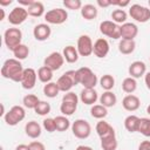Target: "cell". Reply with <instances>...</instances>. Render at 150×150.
<instances>
[{"mask_svg": "<svg viewBox=\"0 0 150 150\" xmlns=\"http://www.w3.org/2000/svg\"><path fill=\"white\" fill-rule=\"evenodd\" d=\"M25 68L21 62L16 59H8L4 62L1 67V75L5 79H8L13 82H21Z\"/></svg>", "mask_w": 150, "mask_h": 150, "instance_id": "6da1fadb", "label": "cell"}, {"mask_svg": "<svg viewBox=\"0 0 150 150\" xmlns=\"http://www.w3.org/2000/svg\"><path fill=\"white\" fill-rule=\"evenodd\" d=\"M76 75H77V81L79 84H82L83 88H95V86L97 84V76L96 74L88 67H81L76 70Z\"/></svg>", "mask_w": 150, "mask_h": 150, "instance_id": "7a4b0ae2", "label": "cell"}, {"mask_svg": "<svg viewBox=\"0 0 150 150\" xmlns=\"http://www.w3.org/2000/svg\"><path fill=\"white\" fill-rule=\"evenodd\" d=\"M56 84H57L60 91H63V93L70 91V89L74 86H77L79 84L76 70H68L64 74H62L59 77V80L56 81Z\"/></svg>", "mask_w": 150, "mask_h": 150, "instance_id": "3957f363", "label": "cell"}, {"mask_svg": "<svg viewBox=\"0 0 150 150\" xmlns=\"http://www.w3.org/2000/svg\"><path fill=\"white\" fill-rule=\"evenodd\" d=\"M21 40H22V32L16 27L8 28L4 33V42L6 47L12 52L19 45H21Z\"/></svg>", "mask_w": 150, "mask_h": 150, "instance_id": "277c9868", "label": "cell"}, {"mask_svg": "<svg viewBox=\"0 0 150 150\" xmlns=\"http://www.w3.org/2000/svg\"><path fill=\"white\" fill-rule=\"evenodd\" d=\"M26 116V111L25 108L21 105H13L4 116V120L6 122L7 125L14 127L16 124H19L21 121H23Z\"/></svg>", "mask_w": 150, "mask_h": 150, "instance_id": "5b68a950", "label": "cell"}, {"mask_svg": "<svg viewBox=\"0 0 150 150\" xmlns=\"http://www.w3.org/2000/svg\"><path fill=\"white\" fill-rule=\"evenodd\" d=\"M71 131H73V135L79 138V139H86L90 136L91 134V127L89 124L88 121L86 120H82V118H79V120H75L71 124Z\"/></svg>", "mask_w": 150, "mask_h": 150, "instance_id": "8992f818", "label": "cell"}, {"mask_svg": "<svg viewBox=\"0 0 150 150\" xmlns=\"http://www.w3.org/2000/svg\"><path fill=\"white\" fill-rule=\"evenodd\" d=\"M129 15L137 22L144 23L150 20V9L138 4H134L129 7Z\"/></svg>", "mask_w": 150, "mask_h": 150, "instance_id": "52a82bcc", "label": "cell"}, {"mask_svg": "<svg viewBox=\"0 0 150 150\" xmlns=\"http://www.w3.org/2000/svg\"><path fill=\"white\" fill-rule=\"evenodd\" d=\"M68 19V13L63 8H53L45 14V20L50 25H61Z\"/></svg>", "mask_w": 150, "mask_h": 150, "instance_id": "ba28073f", "label": "cell"}, {"mask_svg": "<svg viewBox=\"0 0 150 150\" xmlns=\"http://www.w3.org/2000/svg\"><path fill=\"white\" fill-rule=\"evenodd\" d=\"M100 32L103 35L115 40L121 38V26L110 20H104L100 23Z\"/></svg>", "mask_w": 150, "mask_h": 150, "instance_id": "9c48e42d", "label": "cell"}, {"mask_svg": "<svg viewBox=\"0 0 150 150\" xmlns=\"http://www.w3.org/2000/svg\"><path fill=\"white\" fill-rule=\"evenodd\" d=\"M27 18H28L27 8L22 6H16L8 14V22L13 26H19L27 20Z\"/></svg>", "mask_w": 150, "mask_h": 150, "instance_id": "30bf717a", "label": "cell"}, {"mask_svg": "<svg viewBox=\"0 0 150 150\" xmlns=\"http://www.w3.org/2000/svg\"><path fill=\"white\" fill-rule=\"evenodd\" d=\"M93 47H94V43L89 35L82 34L79 36L76 49L80 56H90L93 54Z\"/></svg>", "mask_w": 150, "mask_h": 150, "instance_id": "8fae6325", "label": "cell"}, {"mask_svg": "<svg viewBox=\"0 0 150 150\" xmlns=\"http://www.w3.org/2000/svg\"><path fill=\"white\" fill-rule=\"evenodd\" d=\"M64 63V57L61 53L59 52H53L50 53L48 56H46V59L43 60V66L48 67L49 69H52L53 71L59 70Z\"/></svg>", "mask_w": 150, "mask_h": 150, "instance_id": "7c38bea8", "label": "cell"}, {"mask_svg": "<svg viewBox=\"0 0 150 150\" xmlns=\"http://www.w3.org/2000/svg\"><path fill=\"white\" fill-rule=\"evenodd\" d=\"M36 79H38V73L33 68H25L23 75H22V80H21L20 83H21L23 89L30 90V89H33L35 87Z\"/></svg>", "mask_w": 150, "mask_h": 150, "instance_id": "4fadbf2b", "label": "cell"}, {"mask_svg": "<svg viewBox=\"0 0 150 150\" xmlns=\"http://www.w3.org/2000/svg\"><path fill=\"white\" fill-rule=\"evenodd\" d=\"M109 49H110V46H109V42L103 39V38H100L97 39L95 42H94V47H93V53L96 57H105L109 53Z\"/></svg>", "mask_w": 150, "mask_h": 150, "instance_id": "5bb4252c", "label": "cell"}, {"mask_svg": "<svg viewBox=\"0 0 150 150\" xmlns=\"http://www.w3.org/2000/svg\"><path fill=\"white\" fill-rule=\"evenodd\" d=\"M52 34V28L48 23H39L33 29V35L38 41H46Z\"/></svg>", "mask_w": 150, "mask_h": 150, "instance_id": "9a60e30c", "label": "cell"}, {"mask_svg": "<svg viewBox=\"0 0 150 150\" xmlns=\"http://www.w3.org/2000/svg\"><path fill=\"white\" fill-rule=\"evenodd\" d=\"M138 34V27L132 22H125L121 25V39L134 40Z\"/></svg>", "mask_w": 150, "mask_h": 150, "instance_id": "2e32d148", "label": "cell"}, {"mask_svg": "<svg viewBox=\"0 0 150 150\" xmlns=\"http://www.w3.org/2000/svg\"><path fill=\"white\" fill-rule=\"evenodd\" d=\"M80 100L87 105H94V103H96V101L98 100L97 91L95 90V88H83L80 93Z\"/></svg>", "mask_w": 150, "mask_h": 150, "instance_id": "e0dca14e", "label": "cell"}, {"mask_svg": "<svg viewBox=\"0 0 150 150\" xmlns=\"http://www.w3.org/2000/svg\"><path fill=\"white\" fill-rule=\"evenodd\" d=\"M141 105V100L134 94H128L122 100V107L127 111H136Z\"/></svg>", "mask_w": 150, "mask_h": 150, "instance_id": "ac0fdd59", "label": "cell"}, {"mask_svg": "<svg viewBox=\"0 0 150 150\" xmlns=\"http://www.w3.org/2000/svg\"><path fill=\"white\" fill-rule=\"evenodd\" d=\"M128 73L130 75V77L139 79L143 75H145V73H146V66H145V63L143 61H134L129 66Z\"/></svg>", "mask_w": 150, "mask_h": 150, "instance_id": "d6986e66", "label": "cell"}, {"mask_svg": "<svg viewBox=\"0 0 150 150\" xmlns=\"http://www.w3.org/2000/svg\"><path fill=\"white\" fill-rule=\"evenodd\" d=\"M95 130H96V134L98 135L100 138H103V137H107L109 135H114L115 134V129L105 121L101 120L96 123V127H95Z\"/></svg>", "mask_w": 150, "mask_h": 150, "instance_id": "ffe728a7", "label": "cell"}, {"mask_svg": "<svg viewBox=\"0 0 150 150\" xmlns=\"http://www.w3.org/2000/svg\"><path fill=\"white\" fill-rule=\"evenodd\" d=\"M25 132H26V135L28 137L35 139V138L40 137V135L42 132V128L36 121H29L25 125Z\"/></svg>", "mask_w": 150, "mask_h": 150, "instance_id": "44dd1931", "label": "cell"}, {"mask_svg": "<svg viewBox=\"0 0 150 150\" xmlns=\"http://www.w3.org/2000/svg\"><path fill=\"white\" fill-rule=\"evenodd\" d=\"M62 55L64 57V60L68 62V63H75L77 60H79V52L76 49V47L74 46H66L63 48V52H62Z\"/></svg>", "mask_w": 150, "mask_h": 150, "instance_id": "7402d4cb", "label": "cell"}, {"mask_svg": "<svg viewBox=\"0 0 150 150\" xmlns=\"http://www.w3.org/2000/svg\"><path fill=\"white\" fill-rule=\"evenodd\" d=\"M116 102H117V97H116V95H115L111 90L104 91V93L100 96V103H101L103 107H105V108H111V107H114V105L116 104Z\"/></svg>", "mask_w": 150, "mask_h": 150, "instance_id": "603a6c76", "label": "cell"}, {"mask_svg": "<svg viewBox=\"0 0 150 150\" xmlns=\"http://www.w3.org/2000/svg\"><path fill=\"white\" fill-rule=\"evenodd\" d=\"M139 117L136 115H129L125 117L124 120V128L129 131V132H136L138 131V127H139Z\"/></svg>", "mask_w": 150, "mask_h": 150, "instance_id": "cb8c5ba5", "label": "cell"}, {"mask_svg": "<svg viewBox=\"0 0 150 150\" xmlns=\"http://www.w3.org/2000/svg\"><path fill=\"white\" fill-rule=\"evenodd\" d=\"M97 13H98V11H97L96 6H94L91 4H86L81 8V15L86 20H93V19H95L97 16Z\"/></svg>", "mask_w": 150, "mask_h": 150, "instance_id": "d4e9b609", "label": "cell"}, {"mask_svg": "<svg viewBox=\"0 0 150 150\" xmlns=\"http://www.w3.org/2000/svg\"><path fill=\"white\" fill-rule=\"evenodd\" d=\"M136 48V42L135 40H121L118 43V50L120 53L124 54V55H129L132 54L134 50Z\"/></svg>", "mask_w": 150, "mask_h": 150, "instance_id": "484cf974", "label": "cell"}, {"mask_svg": "<svg viewBox=\"0 0 150 150\" xmlns=\"http://www.w3.org/2000/svg\"><path fill=\"white\" fill-rule=\"evenodd\" d=\"M101 139V148L103 150H116L117 149V139H116V134L109 135L107 137L100 138Z\"/></svg>", "mask_w": 150, "mask_h": 150, "instance_id": "4316f807", "label": "cell"}, {"mask_svg": "<svg viewBox=\"0 0 150 150\" xmlns=\"http://www.w3.org/2000/svg\"><path fill=\"white\" fill-rule=\"evenodd\" d=\"M27 12H28V15L34 16V18H40L43 14H46L45 13V6L41 1H34V4L27 8Z\"/></svg>", "mask_w": 150, "mask_h": 150, "instance_id": "83f0119b", "label": "cell"}, {"mask_svg": "<svg viewBox=\"0 0 150 150\" xmlns=\"http://www.w3.org/2000/svg\"><path fill=\"white\" fill-rule=\"evenodd\" d=\"M38 79L42 82V83H48L52 82L53 79V70L49 69L46 66H42L38 69Z\"/></svg>", "mask_w": 150, "mask_h": 150, "instance_id": "f1b7e54d", "label": "cell"}, {"mask_svg": "<svg viewBox=\"0 0 150 150\" xmlns=\"http://www.w3.org/2000/svg\"><path fill=\"white\" fill-rule=\"evenodd\" d=\"M90 115L94 118L97 120H103L107 115H108V108L103 107L102 104H94L90 108Z\"/></svg>", "mask_w": 150, "mask_h": 150, "instance_id": "f546056e", "label": "cell"}, {"mask_svg": "<svg viewBox=\"0 0 150 150\" xmlns=\"http://www.w3.org/2000/svg\"><path fill=\"white\" fill-rule=\"evenodd\" d=\"M60 93V89L56 84V82H48L43 86V94L49 97V98H54L59 95Z\"/></svg>", "mask_w": 150, "mask_h": 150, "instance_id": "4dcf8cb0", "label": "cell"}, {"mask_svg": "<svg viewBox=\"0 0 150 150\" xmlns=\"http://www.w3.org/2000/svg\"><path fill=\"white\" fill-rule=\"evenodd\" d=\"M137 89V82L134 77H125L122 82V90L127 94H132Z\"/></svg>", "mask_w": 150, "mask_h": 150, "instance_id": "1f68e13d", "label": "cell"}, {"mask_svg": "<svg viewBox=\"0 0 150 150\" xmlns=\"http://www.w3.org/2000/svg\"><path fill=\"white\" fill-rule=\"evenodd\" d=\"M127 18H128V14L124 9L122 8H117V9H114L111 12V19L115 23H125L127 22Z\"/></svg>", "mask_w": 150, "mask_h": 150, "instance_id": "d6a6232c", "label": "cell"}, {"mask_svg": "<svg viewBox=\"0 0 150 150\" xmlns=\"http://www.w3.org/2000/svg\"><path fill=\"white\" fill-rule=\"evenodd\" d=\"M13 55H14V59H16L19 61H22V60L27 59V56L29 55V48L26 45L21 43L13 50Z\"/></svg>", "mask_w": 150, "mask_h": 150, "instance_id": "836d02e7", "label": "cell"}, {"mask_svg": "<svg viewBox=\"0 0 150 150\" xmlns=\"http://www.w3.org/2000/svg\"><path fill=\"white\" fill-rule=\"evenodd\" d=\"M55 124H56V131H60V132H63L66 130L69 129L70 127V121L63 116V115H60V116H56L55 118Z\"/></svg>", "mask_w": 150, "mask_h": 150, "instance_id": "e575fe53", "label": "cell"}, {"mask_svg": "<svg viewBox=\"0 0 150 150\" xmlns=\"http://www.w3.org/2000/svg\"><path fill=\"white\" fill-rule=\"evenodd\" d=\"M100 84H101L102 89H104L105 91H109V90H111V89L114 88V86H115V79H114L112 75L105 74V75H103V76L100 79Z\"/></svg>", "mask_w": 150, "mask_h": 150, "instance_id": "d590c367", "label": "cell"}, {"mask_svg": "<svg viewBox=\"0 0 150 150\" xmlns=\"http://www.w3.org/2000/svg\"><path fill=\"white\" fill-rule=\"evenodd\" d=\"M39 102H40L39 97L34 94H28V95L23 96V98H22L23 107L28 108V109H35V107L39 104Z\"/></svg>", "mask_w": 150, "mask_h": 150, "instance_id": "8d00e7d4", "label": "cell"}, {"mask_svg": "<svg viewBox=\"0 0 150 150\" xmlns=\"http://www.w3.org/2000/svg\"><path fill=\"white\" fill-rule=\"evenodd\" d=\"M77 109V104L75 103H69V102H61L60 105V111L62 112L63 116H70L73 115Z\"/></svg>", "mask_w": 150, "mask_h": 150, "instance_id": "74e56055", "label": "cell"}, {"mask_svg": "<svg viewBox=\"0 0 150 150\" xmlns=\"http://www.w3.org/2000/svg\"><path fill=\"white\" fill-rule=\"evenodd\" d=\"M138 132H141L145 137H150V118L148 117H142L139 120V127H138Z\"/></svg>", "mask_w": 150, "mask_h": 150, "instance_id": "f35d334b", "label": "cell"}, {"mask_svg": "<svg viewBox=\"0 0 150 150\" xmlns=\"http://www.w3.org/2000/svg\"><path fill=\"white\" fill-rule=\"evenodd\" d=\"M34 111H35V114H38L40 116H46L47 114L50 112V104L46 101H40L39 104L35 107Z\"/></svg>", "mask_w": 150, "mask_h": 150, "instance_id": "ab89813d", "label": "cell"}, {"mask_svg": "<svg viewBox=\"0 0 150 150\" xmlns=\"http://www.w3.org/2000/svg\"><path fill=\"white\" fill-rule=\"evenodd\" d=\"M63 6L71 11H77L82 8V1L81 0H63Z\"/></svg>", "mask_w": 150, "mask_h": 150, "instance_id": "60d3db41", "label": "cell"}, {"mask_svg": "<svg viewBox=\"0 0 150 150\" xmlns=\"http://www.w3.org/2000/svg\"><path fill=\"white\" fill-rule=\"evenodd\" d=\"M42 127L45 130H47L48 132H54L56 131V124H55V120L54 118H50V117H47L43 120L42 122Z\"/></svg>", "mask_w": 150, "mask_h": 150, "instance_id": "b9f144b4", "label": "cell"}, {"mask_svg": "<svg viewBox=\"0 0 150 150\" xmlns=\"http://www.w3.org/2000/svg\"><path fill=\"white\" fill-rule=\"evenodd\" d=\"M29 150H46V146L43 143L39 142V141H33L28 144Z\"/></svg>", "mask_w": 150, "mask_h": 150, "instance_id": "7bdbcfd3", "label": "cell"}, {"mask_svg": "<svg viewBox=\"0 0 150 150\" xmlns=\"http://www.w3.org/2000/svg\"><path fill=\"white\" fill-rule=\"evenodd\" d=\"M130 5V1H128V0H125V1H121V0H111V6H118V7H121V8H123V7H127V6H129Z\"/></svg>", "mask_w": 150, "mask_h": 150, "instance_id": "ee69618b", "label": "cell"}, {"mask_svg": "<svg viewBox=\"0 0 150 150\" xmlns=\"http://www.w3.org/2000/svg\"><path fill=\"white\" fill-rule=\"evenodd\" d=\"M137 150H150V141H143V142H141Z\"/></svg>", "mask_w": 150, "mask_h": 150, "instance_id": "f6af8a7d", "label": "cell"}, {"mask_svg": "<svg viewBox=\"0 0 150 150\" xmlns=\"http://www.w3.org/2000/svg\"><path fill=\"white\" fill-rule=\"evenodd\" d=\"M96 4L100 6V7H109L111 6V0H97Z\"/></svg>", "mask_w": 150, "mask_h": 150, "instance_id": "bcb514c9", "label": "cell"}, {"mask_svg": "<svg viewBox=\"0 0 150 150\" xmlns=\"http://www.w3.org/2000/svg\"><path fill=\"white\" fill-rule=\"evenodd\" d=\"M18 2H19V5H21L22 7L26 6V7L28 8L29 6H32V5L34 4V0H18Z\"/></svg>", "mask_w": 150, "mask_h": 150, "instance_id": "7dc6e473", "label": "cell"}, {"mask_svg": "<svg viewBox=\"0 0 150 150\" xmlns=\"http://www.w3.org/2000/svg\"><path fill=\"white\" fill-rule=\"evenodd\" d=\"M144 82H145L146 88L150 90V71L145 73V75H144Z\"/></svg>", "mask_w": 150, "mask_h": 150, "instance_id": "c3c4849f", "label": "cell"}, {"mask_svg": "<svg viewBox=\"0 0 150 150\" xmlns=\"http://www.w3.org/2000/svg\"><path fill=\"white\" fill-rule=\"evenodd\" d=\"M15 150H29V146L26 145V144H19V145L15 148Z\"/></svg>", "mask_w": 150, "mask_h": 150, "instance_id": "681fc988", "label": "cell"}, {"mask_svg": "<svg viewBox=\"0 0 150 150\" xmlns=\"http://www.w3.org/2000/svg\"><path fill=\"white\" fill-rule=\"evenodd\" d=\"M75 150H93V148H90L88 145H79Z\"/></svg>", "mask_w": 150, "mask_h": 150, "instance_id": "f907efd6", "label": "cell"}, {"mask_svg": "<svg viewBox=\"0 0 150 150\" xmlns=\"http://www.w3.org/2000/svg\"><path fill=\"white\" fill-rule=\"evenodd\" d=\"M12 2H13L12 0H0V6H8Z\"/></svg>", "mask_w": 150, "mask_h": 150, "instance_id": "816d5d0a", "label": "cell"}, {"mask_svg": "<svg viewBox=\"0 0 150 150\" xmlns=\"http://www.w3.org/2000/svg\"><path fill=\"white\" fill-rule=\"evenodd\" d=\"M0 12H1V16H0V20H4V18H5V9L0 8Z\"/></svg>", "mask_w": 150, "mask_h": 150, "instance_id": "f5cc1de1", "label": "cell"}, {"mask_svg": "<svg viewBox=\"0 0 150 150\" xmlns=\"http://www.w3.org/2000/svg\"><path fill=\"white\" fill-rule=\"evenodd\" d=\"M146 112H148V114L150 115V104H149V105L146 107Z\"/></svg>", "mask_w": 150, "mask_h": 150, "instance_id": "db71d44e", "label": "cell"}, {"mask_svg": "<svg viewBox=\"0 0 150 150\" xmlns=\"http://www.w3.org/2000/svg\"><path fill=\"white\" fill-rule=\"evenodd\" d=\"M148 4H149V6H150V0H149V2H148Z\"/></svg>", "mask_w": 150, "mask_h": 150, "instance_id": "11a10c76", "label": "cell"}, {"mask_svg": "<svg viewBox=\"0 0 150 150\" xmlns=\"http://www.w3.org/2000/svg\"><path fill=\"white\" fill-rule=\"evenodd\" d=\"M149 60H150V56H149Z\"/></svg>", "mask_w": 150, "mask_h": 150, "instance_id": "9f6ffc18", "label": "cell"}]
</instances>
